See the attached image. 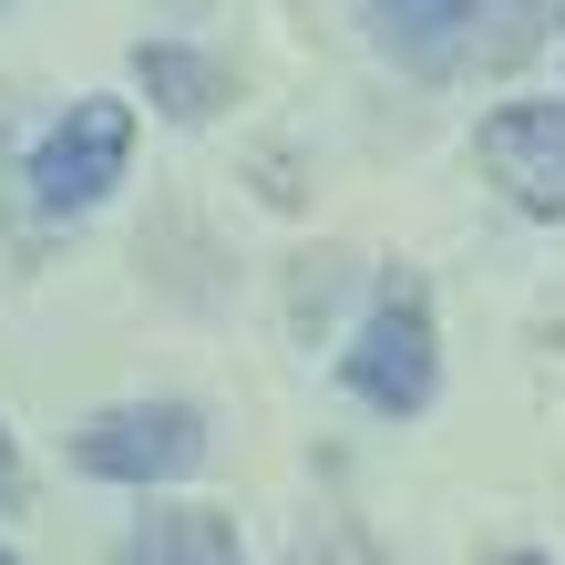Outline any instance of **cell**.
<instances>
[{
  "instance_id": "4",
  "label": "cell",
  "mask_w": 565,
  "mask_h": 565,
  "mask_svg": "<svg viewBox=\"0 0 565 565\" xmlns=\"http://www.w3.org/2000/svg\"><path fill=\"white\" fill-rule=\"evenodd\" d=\"M124 154H135V104L83 93V104L31 145V206H42V216H93L124 185Z\"/></svg>"
},
{
  "instance_id": "5",
  "label": "cell",
  "mask_w": 565,
  "mask_h": 565,
  "mask_svg": "<svg viewBox=\"0 0 565 565\" xmlns=\"http://www.w3.org/2000/svg\"><path fill=\"white\" fill-rule=\"evenodd\" d=\"M473 154L524 216H565V104H493Z\"/></svg>"
},
{
  "instance_id": "2",
  "label": "cell",
  "mask_w": 565,
  "mask_h": 565,
  "mask_svg": "<svg viewBox=\"0 0 565 565\" xmlns=\"http://www.w3.org/2000/svg\"><path fill=\"white\" fill-rule=\"evenodd\" d=\"M340 381H350L381 422L431 412V391H443V329H431V288H422V278H381L360 340L340 350Z\"/></svg>"
},
{
  "instance_id": "10",
  "label": "cell",
  "mask_w": 565,
  "mask_h": 565,
  "mask_svg": "<svg viewBox=\"0 0 565 565\" xmlns=\"http://www.w3.org/2000/svg\"><path fill=\"white\" fill-rule=\"evenodd\" d=\"M0 565H21V555H11V545H0Z\"/></svg>"
},
{
  "instance_id": "6",
  "label": "cell",
  "mask_w": 565,
  "mask_h": 565,
  "mask_svg": "<svg viewBox=\"0 0 565 565\" xmlns=\"http://www.w3.org/2000/svg\"><path fill=\"white\" fill-rule=\"evenodd\" d=\"M114 565H247V545H237V524H226V514L175 504V514H145L135 545H124Z\"/></svg>"
},
{
  "instance_id": "9",
  "label": "cell",
  "mask_w": 565,
  "mask_h": 565,
  "mask_svg": "<svg viewBox=\"0 0 565 565\" xmlns=\"http://www.w3.org/2000/svg\"><path fill=\"white\" fill-rule=\"evenodd\" d=\"M493 565H555V555H524V545H514V555H493Z\"/></svg>"
},
{
  "instance_id": "7",
  "label": "cell",
  "mask_w": 565,
  "mask_h": 565,
  "mask_svg": "<svg viewBox=\"0 0 565 565\" xmlns=\"http://www.w3.org/2000/svg\"><path fill=\"white\" fill-rule=\"evenodd\" d=\"M135 83L154 93V114H175V124H206L226 104V73H216L206 52H185V42H145L135 52Z\"/></svg>"
},
{
  "instance_id": "8",
  "label": "cell",
  "mask_w": 565,
  "mask_h": 565,
  "mask_svg": "<svg viewBox=\"0 0 565 565\" xmlns=\"http://www.w3.org/2000/svg\"><path fill=\"white\" fill-rule=\"evenodd\" d=\"M21 493H31V473H21V443H11V422H0V514H21Z\"/></svg>"
},
{
  "instance_id": "3",
  "label": "cell",
  "mask_w": 565,
  "mask_h": 565,
  "mask_svg": "<svg viewBox=\"0 0 565 565\" xmlns=\"http://www.w3.org/2000/svg\"><path fill=\"white\" fill-rule=\"evenodd\" d=\"M195 462H206V412L195 402H114V412H93L73 422V473L93 483H185Z\"/></svg>"
},
{
  "instance_id": "1",
  "label": "cell",
  "mask_w": 565,
  "mask_h": 565,
  "mask_svg": "<svg viewBox=\"0 0 565 565\" xmlns=\"http://www.w3.org/2000/svg\"><path fill=\"white\" fill-rule=\"evenodd\" d=\"M360 11H371V42L402 73L462 83V73H514L565 0H360Z\"/></svg>"
}]
</instances>
